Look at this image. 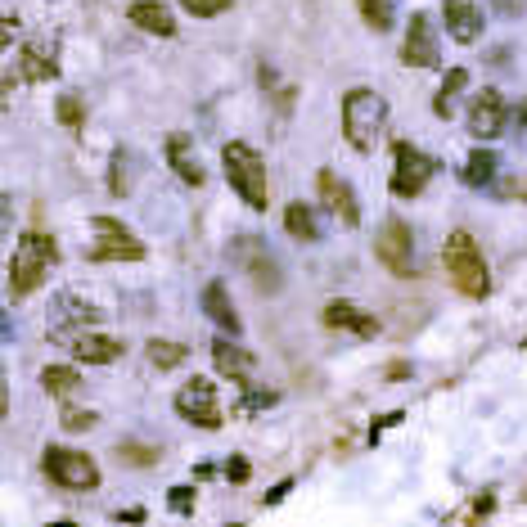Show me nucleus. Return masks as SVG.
Segmentation results:
<instances>
[{
	"label": "nucleus",
	"instance_id": "nucleus-1",
	"mask_svg": "<svg viewBox=\"0 0 527 527\" xmlns=\"http://www.w3.org/2000/svg\"><path fill=\"white\" fill-rule=\"evenodd\" d=\"M59 262V244L46 230H23L10 257V298H28L41 289V280L50 275V266Z\"/></svg>",
	"mask_w": 527,
	"mask_h": 527
},
{
	"label": "nucleus",
	"instance_id": "nucleus-2",
	"mask_svg": "<svg viewBox=\"0 0 527 527\" xmlns=\"http://www.w3.org/2000/svg\"><path fill=\"white\" fill-rule=\"evenodd\" d=\"M383 127H388V100L370 86H356L343 95V136L356 154H374Z\"/></svg>",
	"mask_w": 527,
	"mask_h": 527
},
{
	"label": "nucleus",
	"instance_id": "nucleus-3",
	"mask_svg": "<svg viewBox=\"0 0 527 527\" xmlns=\"http://www.w3.org/2000/svg\"><path fill=\"white\" fill-rule=\"evenodd\" d=\"M442 262H446V280L464 293V298H487L491 293V271L482 262V248L473 244L469 230H451L442 248Z\"/></svg>",
	"mask_w": 527,
	"mask_h": 527
},
{
	"label": "nucleus",
	"instance_id": "nucleus-4",
	"mask_svg": "<svg viewBox=\"0 0 527 527\" xmlns=\"http://www.w3.org/2000/svg\"><path fill=\"white\" fill-rule=\"evenodd\" d=\"M221 167H226V176H230V190H239V199H244L248 208L266 212L271 190H266V163H262V154H257L253 145H244V140H230V145L221 149Z\"/></svg>",
	"mask_w": 527,
	"mask_h": 527
},
{
	"label": "nucleus",
	"instance_id": "nucleus-5",
	"mask_svg": "<svg viewBox=\"0 0 527 527\" xmlns=\"http://www.w3.org/2000/svg\"><path fill=\"white\" fill-rule=\"evenodd\" d=\"M41 469L50 473V482L64 491H95L100 487V464L86 451H68V446H50Z\"/></svg>",
	"mask_w": 527,
	"mask_h": 527
},
{
	"label": "nucleus",
	"instance_id": "nucleus-6",
	"mask_svg": "<svg viewBox=\"0 0 527 527\" xmlns=\"http://www.w3.org/2000/svg\"><path fill=\"white\" fill-rule=\"evenodd\" d=\"M392 158H397V167H392V194H397V199H415L437 172V158H428L424 149L406 145V140L392 145Z\"/></svg>",
	"mask_w": 527,
	"mask_h": 527
},
{
	"label": "nucleus",
	"instance_id": "nucleus-7",
	"mask_svg": "<svg viewBox=\"0 0 527 527\" xmlns=\"http://www.w3.org/2000/svg\"><path fill=\"white\" fill-rule=\"evenodd\" d=\"M95 230V244H91V262H140L145 257V244L131 235L122 221L113 217H95L91 221Z\"/></svg>",
	"mask_w": 527,
	"mask_h": 527
},
{
	"label": "nucleus",
	"instance_id": "nucleus-8",
	"mask_svg": "<svg viewBox=\"0 0 527 527\" xmlns=\"http://www.w3.org/2000/svg\"><path fill=\"white\" fill-rule=\"evenodd\" d=\"M176 415L194 428H221V401H217V388L212 379H190L181 392H176Z\"/></svg>",
	"mask_w": 527,
	"mask_h": 527
},
{
	"label": "nucleus",
	"instance_id": "nucleus-9",
	"mask_svg": "<svg viewBox=\"0 0 527 527\" xmlns=\"http://www.w3.org/2000/svg\"><path fill=\"white\" fill-rule=\"evenodd\" d=\"M374 253H379V262L392 275H415V235H410V226L401 217L383 221L379 239H374Z\"/></svg>",
	"mask_w": 527,
	"mask_h": 527
},
{
	"label": "nucleus",
	"instance_id": "nucleus-10",
	"mask_svg": "<svg viewBox=\"0 0 527 527\" xmlns=\"http://www.w3.org/2000/svg\"><path fill=\"white\" fill-rule=\"evenodd\" d=\"M401 64L406 68H437V32H433V19H428V14H410Z\"/></svg>",
	"mask_w": 527,
	"mask_h": 527
},
{
	"label": "nucleus",
	"instance_id": "nucleus-11",
	"mask_svg": "<svg viewBox=\"0 0 527 527\" xmlns=\"http://www.w3.org/2000/svg\"><path fill=\"white\" fill-rule=\"evenodd\" d=\"M316 185H320V203H325V208L338 217V226H347V230L361 226V208H356V194H352V185H347L343 176L325 167V172L316 176Z\"/></svg>",
	"mask_w": 527,
	"mask_h": 527
},
{
	"label": "nucleus",
	"instance_id": "nucleus-12",
	"mask_svg": "<svg viewBox=\"0 0 527 527\" xmlns=\"http://www.w3.org/2000/svg\"><path fill=\"white\" fill-rule=\"evenodd\" d=\"M505 131V100H500V91H478L469 104V136L473 140H491Z\"/></svg>",
	"mask_w": 527,
	"mask_h": 527
},
{
	"label": "nucleus",
	"instance_id": "nucleus-13",
	"mask_svg": "<svg viewBox=\"0 0 527 527\" xmlns=\"http://www.w3.org/2000/svg\"><path fill=\"white\" fill-rule=\"evenodd\" d=\"M239 257H244V266H248V275H253V284L257 289H266V293H280V266H275V257L266 253L257 239H239V248H235Z\"/></svg>",
	"mask_w": 527,
	"mask_h": 527
},
{
	"label": "nucleus",
	"instance_id": "nucleus-14",
	"mask_svg": "<svg viewBox=\"0 0 527 527\" xmlns=\"http://www.w3.org/2000/svg\"><path fill=\"white\" fill-rule=\"evenodd\" d=\"M212 365L235 383H253V374H257L253 352H244V347L230 343V338H217V343H212Z\"/></svg>",
	"mask_w": 527,
	"mask_h": 527
},
{
	"label": "nucleus",
	"instance_id": "nucleus-15",
	"mask_svg": "<svg viewBox=\"0 0 527 527\" xmlns=\"http://www.w3.org/2000/svg\"><path fill=\"white\" fill-rule=\"evenodd\" d=\"M14 73H19V82H55L59 64H55V55H50V46L28 41V46L19 50V59H14Z\"/></svg>",
	"mask_w": 527,
	"mask_h": 527
},
{
	"label": "nucleus",
	"instance_id": "nucleus-16",
	"mask_svg": "<svg viewBox=\"0 0 527 527\" xmlns=\"http://www.w3.org/2000/svg\"><path fill=\"white\" fill-rule=\"evenodd\" d=\"M167 163H172V172L181 176L185 185H203V181H208V172H203L199 154H194V140L185 136V131L167 136Z\"/></svg>",
	"mask_w": 527,
	"mask_h": 527
},
{
	"label": "nucleus",
	"instance_id": "nucleus-17",
	"mask_svg": "<svg viewBox=\"0 0 527 527\" xmlns=\"http://www.w3.org/2000/svg\"><path fill=\"white\" fill-rule=\"evenodd\" d=\"M442 19H446V32H451L460 46H473V41L482 37V10L469 5V0H446Z\"/></svg>",
	"mask_w": 527,
	"mask_h": 527
},
{
	"label": "nucleus",
	"instance_id": "nucleus-18",
	"mask_svg": "<svg viewBox=\"0 0 527 527\" xmlns=\"http://www.w3.org/2000/svg\"><path fill=\"white\" fill-rule=\"evenodd\" d=\"M127 19L136 23L140 32H154V37H176V19L163 0H131L127 5Z\"/></svg>",
	"mask_w": 527,
	"mask_h": 527
},
{
	"label": "nucleus",
	"instance_id": "nucleus-19",
	"mask_svg": "<svg viewBox=\"0 0 527 527\" xmlns=\"http://www.w3.org/2000/svg\"><path fill=\"white\" fill-rule=\"evenodd\" d=\"M325 325L329 329H347V334H356V338H374V334H379V320L365 316V311L352 307V302H329V307H325Z\"/></svg>",
	"mask_w": 527,
	"mask_h": 527
},
{
	"label": "nucleus",
	"instance_id": "nucleus-20",
	"mask_svg": "<svg viewBox=\"0 0 527 527\" xmlns=\"http://www.w3.org/2000/svg\"><path fill=\"white\" fill-rule=\"evenodd\" d=\"M68 347H73V356L82 365H109V361H118L122 356V343L118 338H109V334H77Z\"/></svg>",
	"mask_w": 527,
	"mask_h": 527
},
{
	"label": "nucleus",
	"instance_id": "nucleus-21",
	"mask_svg": "<svg viewBox=\"0 0 527 527\" xmlns=\"http://www.w3.org/2000/svg\"><path fill=\"white\" fill-rule=\"evenodd\" d=\"M203 311H208V316L217 320V325L226 329L230 338H235L239 329H244V325H239V311L230 307V293H226V284H221V280H212L208 289H203Z\"/></svg>",
	"mask_w": 527,
	"mask_h": 527
},
{
	"label": "nucleus",
	"instance_id": "nucleus-22",
	"mask_svg": "<svg viewBox=\"0 0 527 527\" xmlns=\"http://www.w3.org/2000/svg\"><path fill=\"white\" fill-rule=\"evenodd\" d=\"M284 230H289L293 239H302V244H316L320 239L316 208H307V203H289V208H284Z\"/></svg>",
	"mask_w": 527,
	"mask_h": 527
},
{
	"label": "nucleus",
	"instance_id": "nucleus-23",
	"mask_svg": "<svg viewBox=\"0 0 527 527\" xmlns=\"http://www.w3.org/2000/svg\"><path fill=\"white\" fill-rule=\"evenodd\" d=\"M41 388H46L50 397H73V392L82 388V374H77L73 365H46V370H41Z\"/></svg>",
	"mask_w": 527,
	"mask_h": 527
},
{
	"label": "nucleus",
	"instance_id": "nucleus-24",
	"mask_svg": "<svg viewBox=\"0 0 527 527\" xmlns=\"http://www.w3.org/2000/svg\"><path fill=\"white\" fill-rule=\"evenodd\" d=\"M464 86H469V73H464V68H451V73H446V82H442V91H437V100H433L437 118H451L455 104H460Z\"/></svg>",
	"mask_w": 527,
	"mask_h": 527
},
{
	"label": "nucleus",
	"instance_id": "nucleus-25",
	"mask_svg": "<svg viewBox=\"0 0 527 527\" xmlns=\"http://www.w3.org/2000/svg\"><path fill=\"white\" fill-rule=\"evenodd\" d=\"M491 176H496V154H491V149H473L469 163H464V181H469L473 190H482V185H491Z\"/></svg>",
	"mask_w": 527,
	"mask_h": 527
},
{
	"label": "nucleus",
	"instance_id": "nucleus-26",
	"mask_svg": "<svg viewBox=\"0 0 527 527\" xmlns=\"http://www.w3.org/2000/svg\"><path fill=\"white\" fill-rule=\"evenodd\" d=\"M361 19H365V28L388 32L397 23V0H361Z\"/></svg>",
	"mask_w": 527,
	"mask_h": 527
},
{
	"label": "nucleus",
	"instance_id": "nucleus-27",
	"mask_svg": "<svg viewBox=\"0 0 527 527\" xmlns=\"http://www.w3.org/2000/svg\"><path fill=\"white\" fill-rule=\"evenodd\" d=\"M145 356H149V365H154V370H176V365L185 361V343H167V338H154V343L145 347Z\"/></svg>",
	"mask_w": 527,
	"mask_h": 527
},
{
	"label": "nucleus",
	"instance_id": "nucleus-28",
	"mask_svg": "<svg viewBox=\"0 0 527 527\" xmlns=\"http://www.w3.org/2000/svg\"><path fill=\"white\" fill-rule=\"evenodd\" d=\"M59 122H64L68 131H82L86 127V109H82V100L77 95H59Z\"/></svg>",
	"mask_w": 527,
	"mask_h": 527
},
{
	"label": "nucleus",
	"instance_id": "nucleus-29",
	"mask_svg": "<svg viewBox=\"0 0 527 527\" xmlns=\"http://www.w3.org/2000/svg\"><path fill=\"white\" fill-rule=\"evenodd\" d=\"M127 185H131L127 154H122V149H118V154H113V167H109V194H118V199H122V194H127Z\"/></svg>",
	"mask_w": 527,
	"mask_h": 527
},
{
	"label": "nucleus",
	"instance_id": "nucleus-30",
	"mask_svg": "<svg viewBox=\"0 0 527 527\" xmlns=\"http://www.w3.org/2000/svg\"><path fill=\"white\" fill-rule=\"evenodd\" d=\"M185 10L194 14V19H217V14H226L235 0H181Z\"/></svg>",
	"mask_w": 527,
	"mask_h": 527
},
{
	"label": "nucleus",
	"instance_id": "nucleus-31",
	"mask_svg": "<svg viewBox=\"0 0 527 527\" xmlns=\"http://www.w3.org/2000/svg\"><path fill=\"white\" fill-rule=\"evenodd\" d=\"M118 460H127V464H154L158 451H154V446H140V442H122L118 446Z\"/></svg>",
	"mask_w": 527,
	"mask_h": 527
},
{
	"label": "nucleus",
	"instance_id": "nucleus-32",
	"mask_svg": "<svg viewBox=\"0 0 527 527\" xmlns=\"http://www.w3.org/2000/svg\"><path fill=\"white\" fill-rule=\"evenodd\" d=\"M64 428H68V433H82V428H95V410H64Z\"/></svg>",
	"mask_w": 527,
	"mask_h": 527
},
{
	"label": "nucleus",
	"instance_id": "nucleus-33",
	"mask_svg": "<svg viewBox=\"0 0 527 527\" xmlns=\"http://www.w3.org/2000/svg\"><path fill=\"white\" fill-rule=\"evenodd\" d=\"M167 505H172L176 514H190V509H194V487H172V496H167Z\"/></svg>",
	"mask_w": 527,
	"mask_h": 527
},
{
	"label": "nucleus",
	"instance_id": "nucleus-34",
	"mask_svg": "<svg viewBox=\"0 0 527 527\" xmlns=\"http://www.w3.org/2000/svg\"><path fill=\"white\" fill-rule=\"evenodd\" d=\"M226 478H230V482H248V460H244V455L226 460Z\"/></svg>",
	"mask_w": 527,
	"mask_h": 527
},
{
	"label": "nucleus",
	"instance_id": "nucleus-35",
	"mask_svg": "<svg viewBox=\"0 0 527 527\" xmlns=\"http://www.w3.org/2000/svg\"><path fill=\"white\" fill-rule=\"evenodd\" d=\"M271 401H275V392H248L244 410H262V406H271Z\"/></svg>",
	"mask_w": 527,
	"mask_h": 527
},
{
	"label": "nucleus",
	"instance_id": "nucleus-36",
	"mask_svg": "<svg viewBox=\"0 0 527 527\" xmlns=\"http://www.w3.org/2000/svg\"><path fill=\"white\" fill-rule=\"evenodd\" d=\"M491 505H496V496H491V491H487V496H478V500H473V518L491 514Z\"/></svg>",
	"mask_w": 527,
	"mask_h": 527
},
{
	"label": "nucleus",
	"instance_id": "nucleus-37",
	"mask_svg": "<svg viewBox=\"0 0 527 527\" xmlns=\"http://www.w3.org/2000/svg\"><path fill=\"white\" fill-rule=\"evenodd\" d=\"M406 374H410V365H406V361H392V365H388V379H392V383H401Z\"/></svg>",
	"mask_w": 527,
	"mask_h": 527
},
{
	"label": "nucleus",
	"instance_id": "nucleus-38",
	"mask_svg": "<svg viewBox=\"0 0 527 527\" xmlns=\"http://www.w3.org/2000/svg\"><path fill=\"white\" fill-rule=\"evenodd\" d=\"M289 491H293V478H284V482H280V487H275V491H271V496H266V505H275V500H284V496H289Z\"/></svg>",
	"mask_w": 527,
	"mask_h": 527
},
{
	"label": "nucleus",
	"instance_id": "nucleus-39",
	"mask_svg": "<svg viewBox=\"0 0 527 527\" xmlns=\"http://www.w3.org/2000/svg\"><path fill=\"white\" fill-rule=\"evenodd\" d=\"M118 523H145V509H118Z\"/></svg>",
	"mask_w": 527,
	"mask_h": 527
},
{
	"label": "nucleus",
	"instance_id": "nucleus-40",
	"mask_svg": "<svg viewBox=\"0 0 527 527\" xmlns=\"http://www.w3.org/2000/svg\"><path fill=\"white\" fill-rule=\"evenodd\" d=\"M55 527H77V523H68V518H64V523H55Z\"/></svg>",
	"mask_w": 527,
	"mask_h": 527
},
{
	"label": "nucleus",
	"instance_id": "nucleus-41",
	"mask_svg": "<svg viewBox=\"0 0 527 527\" xmlns=\"http://www.w3.org/2000/svg\"><path fill=\"white\" fill-rule=\"evenodd\" d=\"M518 194H523V199H527V185H523V190H518Z\"/></svg>",
	"mask_w": 527,
	"mask_h": 527
},
{
	"label": "nucleus",
	"instance_id": "nucleus-42",
	"mask_svg": "<svg viewBox=\"0 0 527 527\" xmlns=\"http://www.w3.org/2000/svg\"><path fill=\"white\" fill-rule=\"evenodd\" d=\"M523 500H527V487H523Z\"/></svg>",
	"mask_w": 527,
	"mask_h": 527
}]
</instances>
